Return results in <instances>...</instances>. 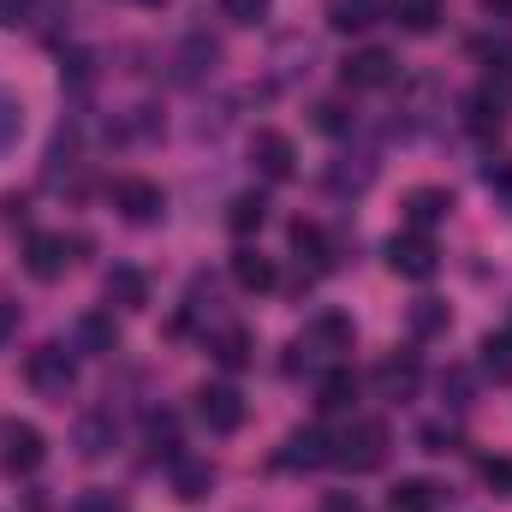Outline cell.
<instances>
[{
	"label": "cell",
	"instance_id": "cell-16",
	"mask_svg": "<svg viewBox=\"0 0 512 512\" xmlns=\"http://www.w3.org/2000/svg\"><path fill=\"white\" fill-rule=\"evenodd\" d=\"M417 382H423L417 358H387V364H376V393H382V399H411Z\"/></svg>",
	"mask_w": 512,
	"mask_h": 512
},
{
	"label": "cell",
	"instance_id": "cell-24",
	"mask_svg": "<svg viewBox=\"0 0 512 512\" xmlns=\"http://www.w3.org/2000/svg\"><path fill=\"white\" fill-rule=\"evenodd\" d=\"M393 24L411 30V36H429L441 24V6L435 0H393Z\"/></svg>",
	"mask_w": 512,
	"mask_h": 512
},
{
	"label": "cell",
	"instance_id": "cell-8",
	"mask_svg": "<svg viewBox=\"0 0 512 512\" xmlns=\"http://www.w3.org/2000/svg\"><path fill=\"white\" fill-rule=\"evenodd\" d=\"M251 161H256V173H262V179H274V185L298 173V149H292V137H286V131H256V137H251Z\"/></svg>",
	"mask_w": 512,
	"mask_h": 512
},
{
	"label": "cell",
	"instance_id": "cell-15",
	"mask_svg": "<svg viewBox=\"0 0 512 512\" xmlns=\"http://www.w3.org/2000/svg\"><path fill=\"white\" fill-rule=\"evenodd\" d=\"M209 489H215V465L179 453V459H173V495H179V501H203Z\"/></svg>",
	"mask_w": 512,
	"mask_h": 512
},
{
	"label": "cell",
	"instance_id": "cell-36",
	"mask_svg": "<svg viewBox=\"0 0 512 512\" xmlns=\"http://www.w3.org/2000/svg\"><path fill=\"white\" fill-rule=\"evenodd\" d=\"M441 399H447L453 411H465V405H471V376H465V370H447V376H441Z\"/></svg>",
	"mask_w": 512,
	"mask_h": 512
},
{
	"label": "cell",
	"instance_id": "cell-4",
	"mask_svg": "<svg viewBox=\"0 0 512 512\" xmlns=\"http://www.w3.org/2000/svg\"><path fill=\"white\" fill-rule=\"evenodd\" d=\"M0 441H6L0 465H6L12 477H30V471L48 459V441H42V429H36V423H6V429H0Z\"/></svg>",
	"mask_w": 512,
	"mask_h": 512
},
{
	"label": "cell",
	"instance_id": "cell-20",
	"mask_svg": "<svg viewBox=\"0 0 512 512\" xmlns=\"http://www.w3.org/2000/svg\"><path fill=\"white\" fill-rule=\"evenodd\" d=\"M108 304H120V310H143L149 304L143 268H108Z\"/></svg>",
	"mask_w": 512,
	"mask_h": 512
},
{
	"label": "cell",
	"instance_id": "cell-18",
	"mask_svg": "<svg viewBox=\"0 0 512 512\" xmlns=\"http://www.w3.org/2000/svg\"><path fill=\"white\" fill-rule=\"evenodd\" d=\"M441 507V489L429 477H399L393 495H387V512H435Z\"/></svg>",
	"mask_w": 512,
	"mask_h": 512
},
{
	"label": "cell",
	"instance_id": "cell-7",
	"mask_svg": "<svg viewBox=\"0 0 512 512\" xmlns=\"http://www.w3.org/2000/svg\"><path fill=\"white\" fill-rule=\"evenodd\" d=\"M387 268L405 274V280H429V274L441 268V256H435V245H429L423 233H393V239H387Z\"/></svg>",
	"mask_w": 512,
	"mask_h": 512
},
{
	"label": "cell",
	"instance_id": "cell-27",
	"mask_svg": "<svg viewBox=\"0 0 512 512\" xmlns=\"http://www.w3.org/2000/svg\"><path fill=\"white\" fill-rule=\"evenodd\" d=\"M215 364L221 370H245L251 364V334L245 328H221L215 334Z\"/></svg>",
	"mask_w": 512,
	"mask_h": 512
},
{
	"label": "cell",
	"instance_id": "cell-6",
	"mask_svg": "<svg viewBox=\"0 0 512 512\" xmlns=\"http://www.w3.org/2000/svg\"><path fill=\"white\" fill-rule=\"evenodd\" d=\"M78 251V239H66V233H30L24 239V268L36 274V280H60L66 274V262Z\"/></svg>",
	"mask_w": 512,
	"mask_h": 512
},
{
	"label": "cell",
	"instance_id": "cell-41",
	"mask_svg": "<svg viewBox=\"0 0 512 512\" xmlns=\"http://www.w3.org/2000/svg\"><path fill=\"white\" fill-rule=\"evenodd\" d=\"M18 334V304H0V346Z\"/></svg>",
	"mask_w": 512,
	"mask_h": 512
},
{
	"label": "cell",
	"instance_id": "cell-19",
	"mask_svg": "<svg viewBox=\"0 0 512 512\" xmlns=\"http://www.w3.org/2000/svg\"><path fill=\"white\" fill-rule=\"evenodd\" d=\"M114 447V411H84L78 417V453L84 459H102Z\"/></svg>",
	"mask_w": 512,
	"mask_h": 512
},
{
	"label": "cell",
	"instance_id": "cell-44",
	"mask_svg": "<svg viewBox=\"0 0 512 512\" xmlns=\"http://www.w3.org/2000/svg\"><path fill=\"white\" fill-rule=\"evenodd\" d=\"M489 185H507V191H512V161H507V167H489Z\"/></svg>",
	"mask_w": 512,
	"mask_h": 512
},
{
	"label": "cell",
	"instance_id": "cell-32",
	"mask_svg": "<svg viewBox=\"0 0 512 512\" xmlns=\"http://www.w3.org/2000/svg\"><path fill=\"white\" fill-rule=\"evenodd\" d=\"M441 328H447V304L417 298V304H411V334H423V340H429V334H441Z\"/></svg>",
	"mask_w": 512,
	"mask_h": 512
},
{
	"label": "cell",
	"instance_id": "cell-1",
	"mask_svg": "<svg viewBox=\"0 0 512 512\" xmlns=\"http://www.w3.org/2000/svg\"><path fill=\"white\" fill-rule=\"evenodd\" d=\"M382 459H387V423H376V417L352 423V429L334 441V453H328V465H340V471H352V477L382 471Z\"/></svg>",
	"mask_w": 512,
	"mask_h": 512
},
{
	"label": "cell",
	"instance_id": "cell-39",
	"mask_svg": "<svg viewBox=\"0 0 512 512\" xmlns=\"http://www.w3.org/2000/svg\"><path fill=\"white\" fill-rule=\"evenodd\" d=\"M72 512H120V495H108V489H90V495H78V507Z\"/></svg>",
	"mask_w": 512,
	"mask_h": 512
},
{
	"label": "cell",
	"instance_id": "cell-34",
	"mask_svg": "<svg viewBox=\"0 0 512 512\" xmlns=\"http://www.w3.org/2000/svg\"><path fill=\"white\" fill-rule=\"evenodd\" d=\"M310 120H316V131H334V137H340V131H352L346 102H316V108H310Z\"/></svg>",
	"mask_w": 512,
	"mask_h": 512
},
{
	"label": "cell",
	"instance_id": "cell-23",
	"mask_svg": "<svg viewBox=\"0 0 512 512\" xmlns=\"http://www.w3.org/2000/svg\"><path fill=\"white\" fill-rule=\"evenodd\" d=\"M233 280H239L245 292H268L280 274H274V262H268L262 251H239V256H233Z\"/></svg>",
	"mask_w": 512,
	"mask_h": 512
},
{
	"label": "cell",
	"instance_id": "cell-29",
	"mask_svg": "<svg viewBox=\"0 0 512 512\" xmlns=\"http://www.w3.org/2000/svg\"><path fill=\"white\" fill-rule=\"evenodd\" d=\"M18 137H24V102L12 90H0V155H12Z\"/></svg>",
	"mask_w": 512,
	"mask_h": 512
},
{
	"label": "cell",
	"instance_id": "cell-38",
	"mask_svg": "<svg viewBox=\"0 0 512 512\" xmlns=\"http://www.w3.org/2000/svg\"><path fill=\"white\" fill-rule=\"evenodd\" d=\"M417 441H423V453H453V447H459V435H453V429H441V423H429Z\"/></svg>",
	"mask_w": 512,
	"mask_h": 512
},
{
	"label": "cell",
	"instance_id": "cell-25",
	"mask_svg": "<svg viewBox=\"0 0 512 512\" xmlns=\"http://www.w3.org/2000/svg\"><path fill=\"white\" fill-rule=\"evenodd\" d=\"M262 221H268V203H262L256 191H245V197H233V203H227V227H233L239 239L262 233Z\"/></svg>",
	"mask_w": 512,
	"mask_h": 512
},
{
	"label": "cell",
	"instance_id": "cell-35",
	"mask_svg": "<svg viewBox=\"0 0 512 512\" xmlns=\"http://www.w3.org/2000/svg\"><path fill=\"white\" fill-rule=\"evenodd\" d=\"M268 6H274V0H221V18H233V24H262Z\"/></svg>",
	"mask_w": 512,
	"mask_h": 512
},
{
	"label": "cell",
	"instance_id": "cell-17",
	"mask_svg": "<svg viewBox=\"0 0 512 512\" xmlns=\"http://www.w3.org/2000/svg\"><path fill=\"white\" fill-rule=\"evenodd\" d=\"M352 399H358V376H352V364H334V370L316 376V405H322V411H346Z\"/></svg>",
	"mask_w": 512,
	"mask_h": 512
},
{
	"label": "cell",
	"instance_id": "cell-30",
	"mask_svg": "<svg viewBox=\"0 0 512 512\" xmlns=\"http://www.w3.org/2000/svg\"><path fill=\"white\" fill-rule=\"evenodd\" d=\"M292 251L310 256V262H334V256H328V233H322L316 221H292Z\"/></svg>",
	"mask_w": 512,
	"mask_h": 512
},
{
	"label": "cell",
	"instance_id": "cell-12",
	"mask_svg": "<svg viewBox=\"0 0 512 512\" xmlns=\"http://www.w3.org/2000/svg\"><path fill=\"white\" fill-rule=\"evenodd\" d=\"M447 209H453V197H447L441 185H417V191L405 197V221H411V233L441 227V221H447Z\"/></svg>",
	"mask_w": 512,
	"mask_h": 512
},
{
	"label": "cell",
	"instance_id": "cell-5",
	"mask_svg": "<svg viewBox=\"0 0 512 512\" xmlns=\"http://www.w3.org/2000/svg\"><path fill=\"white\" fill-rule=\"evenodd\" d=\"M108 191H114V209H120L126 221H137V227L161 221V209H167V197H161V185H155V179H114Z\"/></svg>",
	"mask_w": 512,
	"mask_h": 512
},
{
	"label": "cell",
	"instance_id": "cell-11",
	"mask_svg": "<svg viewBox=\"0 0 512 512\" xmlns=\"http://www.w3.org/2000/svg\"><path fill=\"white\" fill-rule=\"evenodd\" d=\"M328 453H334V441H328L322 429H292L286 447L274 453V465H280V471H310V465H328Z\"/></svg>",
	"mask_w": 512,
	"mask_h": 512
},
{
	"label": "cell",
	"instance_id": "cell-3",
	"mask_svg": "<svg viewBox=\"0 0 512 512\" xmlns=\"http://www.w3.org/2000/svg\"><path fill=\"white\" fill-rule=\"evenodd\" d=\"M24 382L36 387L42 399H66L72 382H78V364H72V352H66L60 340H48V346H36V352L24 358Z\"/></svg>",
	"mask_w": 512,
	"mask_h": 512
},
{
	"label": "cell",
	"instance_id": "cell-10",
	"mask_svg": "<svg viewBox=\"0 0 512 512\" xmlns=\"http://www.w3.org/2000/svg\"><path fill=\"white\" fill-rule=\"evenodd\" d=\"M393 72H399V66H393L387 48H358V54H346V66H340L346 90H387Z\"/></svg>",
	"mask_w": 512,
	"mask_h": 512
},
{
	"label": "cell",
	"instance_id": "cell-31",
	"mask_svg": "<svg viewBox=\"0 0 512 512\" xmlns=\"http://www.w3.org/2000/svg\"><path fill=\"white\" fill-rule=\"evenodd\" d=\"M483 370L495 382H512V334H489L483 340Z\"/></svg>",
	"mask_w": 512,
	"mask_h": 512
},
{
	"label": "cell",
	"instance_id": "cell-2",
	"mask_svg": "<svg viewBox=\"0 0 512 512\" xmlns=\"http://www.w3.org/2000/svg\"><path fill=\"white\" fill-rule=\"evenodd\" d=\"M346 352H352V322L328 310V316H316V322L304 328L292 370H298V364H346Z\"/></svg>",
	"mask_w": 512,
	"mask_h": 512
},
{
	"label": "cell",
	"instance_id": "cell-45",
	"mask_svg": "<svg viewBox=\"0 0 512 512\" xmlns=\"http://www.w3.org/2000/svg\"><path fill=\"white\" fill-rule=\"evenodd\" d=\"M483 6H489L495 18H507V12H512V0H483Z\"/></svg>",
	"mask_w": 512,
	"mask_h": 512
},
{
	"label": "cell",
	"instance_id": "cell-22",
	"mask_svg": "<svg viewBox=\"0 0 512 512\" xmlns=\"http://www.w3.org/2000/svg\"><path fill=\"white\" fill-rule=\"evenodd\" d=\"M370 179H376V161H370V155H340V161L328 167V185H334V191H370Z\"/></svg>",
	"mask_w": 512,
	"mask_h": 512
},
{
	"label": "cell",
	"instance_id": "cell-33",
	"mask_svg": "<svg viewBox=\"0 0 512 512\" xmlns=\"http://www.w3.org/2000/svg\"><path fill=\"white\" fill-rule=\"evenodd\" d=\"M60 78H66L72 90H84V84L96 78V54H84V48H72V54L60 60Z\"/></svg>",
	"mask_w": 512,
	"mask_h": 512
},
{
	"label": "cell",
	"instance_id": "cell-28",
	"mask_svg": "<svg viewBox=\"0 0 512 512\" xmlns=\"http://www.w3.org/2000/svg\"><path fill=\"white\" fill-rule=\"evenodd\" d=\"M483 96H489V102H501V108H512V48L489 54V78H483Z\"/></svg>",
	"mask_w": 512,
	"mask_h": 512
},
{
	"label": "cell",
	"instance_id": "cell-13",
	"mask_svg": "<svg viewBox=\"0 0 512 512\" xmlns=\"http://www.w3.org/2000/svg\"><path fill=\"white\" fill-rule=\"evenodd\" d=\"M221 66V42L209 36V30H191L185 42H179V78H203V72H215Z\"/></svg>",
	"mask_w": 512,
	"mask_h": 512
},
{
	"label": "cell",
	"instance_id": "cell-42",
	"mask_svg": "<svg viewBox=\"0 0 512 512\" xmlns=\"http://www.w3.org/2000/svg\"><path fill=\"white\" fill-rule=\"evenodd\" d=\"M0 215H6V221H24L30 209H24V197H0Z\"/></svg>",
	"mask_w": 512,
	"mask_h": 512
},
{
	"label": "cell",
	"instance_id": "cell-43",
	"mask_svg": "<svg viewBox=\"0 0 512 512\" xmlns=\"http://www.w3.org/2000/svg\"><path fill=\"white\" fill-rule=\"evenodd\" d=\"M322 512H364V507H358L352 495H328V501H322Z\"/></svg>",
	"mask_w": 512,
	"mask_h": 512
},
{
	"label": "cell",
	"instance_id": "cell-46",
	"mask_svg": "<svg viewBox=\"0 0 512 512\" xmlns=\"http://www.w3.org/2000/svg\"><path fill=\"white\" fill-rule=\"evenodd\" d=\"M143 6H161V0H143Z\"/></svg>",
	"mask_w": 512,
	"mask_h": 512
},
{
	"label": "cell",
	"instance_id": "cell-47",
	"mask_svg": "<svg viewBox=\"0 0 512 512\" xmlns=\"http://www.w3.org/2000/svg\"><path fill=\"white\" fill-rule=\"evenodd\" d=\"M507 334H512V328H507Z\"/></svg>",
	"mask_w": 512,
	"mask_h": 512
},
{
	"label": "cell",
	"instance_id": "cell-40",
	"mask_svg": "<svg viewBox=\"0 0 512 512\" xmlns=\"http://www.w3.org/2000/svg\"><path fill=\"white\" fill-rule=\"evenodd\" d=\"M30 6H36V0H0V30L24 24V18H30Z\"/></svg>",
	"mask_w": 512,
	"mask_h": 512
},
{
	"label": "cell",
	"instance_id": "cell-9",
	"mask_svg": "<svg viewBox=\"0 0 512 512\" xmlns=\"http://www.w3.org/2000/svg\"><path fill=\"white\" fill-rule=\"evenodd\" d=\"M197 417L215 429V435H233L239 423H245V399H239V387H197Z\"/></svg>",
	"mask_w": 512,
	"mask_h": 512
},
{
	"label": "cell",
	"instance_id": "cell-37",
	"mask_svg": "<svg viewBox=\"0 0 512 512\" xmlns=\"http://www.w3.org/2000/svg\"><path fill=\"white\" fill-rule=\"evenodd\" d=\"M483 483L495 495H512V459H483Z\"/></svg>",
	"mask_w": 512,
	"mask_h": 512
},
{
	"label": "cell",
	"instance_id": "cell-26",
	"mask_svg": "<svg viewBox=\"0 0 512 512\" xmlns=\"http://www.w3.org/2000/svg\"><path fill=\"white\" fill-rule=\"evenodd\" d=\"M465 126L477 131V137H501V131H507V108L489 102V96H471V102H465Z\"/></svg>",
	"mask_w": 512,
	"mask_h": 512
},
{
	"label": "cell",
	"instance_id": "cell-21",
	"mask_svg": "<svg viewBox=\"0 0 512 512\" xmlns=\"http://www.w3.org/2000/svg\"><path fill=\"white\" fill-rule=\"evenodd\" d=\"M387 12V0H328V24L334 30H370Z\"/></svg>",
	"mask_w": 512,
	"mask_h": 512
},
{
	"label": "cell",
	"instance_id": "cell-14",
	"mask_svg": "<svg viewBox=\"0 0 512 512\" xmlns=\"http://www.w3.org/2000/svg\"><path fill=\"white\" fill-rule=\"evenodd\" d=\"M78 352H90V358H102V352H114L120 346V328H114V316L108 310H90V316H78Z\"/></svg>",
	"mask_w": 512,
	"mask_h": 512
}]
</instances>
